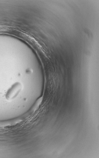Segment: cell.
<instances>
[{
    "label": "cell",
    "mask_w": 99,
    "mask_h": 158,
    "mask_svg": "<svg viewBox=\"0 0 99 158\" xmlns=\"http://www.w3.org/2000/svg\"><path fill=\"white\" fill-rule=\"evenodd\" d=\"M35 112L31 109L21 116L10 120L0 121V128H5L14 126L27 120Z\"/></svg>",
    "instance_id": "6da1fadb"
},
{
    "label": "cell",
    "mask_w": 99,
    "mask_h": 158,
    "mask_svg": "<svg viewBox=\"0 0 99 158\" xmlns=\"http://www.w3.org/2000/svg\"><path fill=\"white\" fill-rule=\"evenodd\" d=\"M23 88L22 84L19 82L14 84L7 91L6 98L8 101L13 100L21 92Z\"/></svg>",
    "instance_id": "7a4b0ae2"
}]
</instances>
